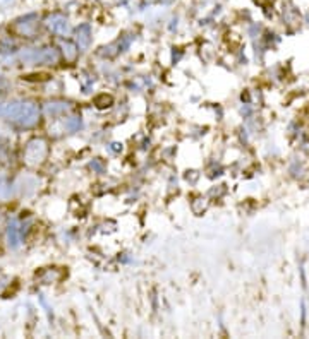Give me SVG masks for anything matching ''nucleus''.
I'll return each mask as SVG.
<instances>
[{"mask_svg":"<svg viewBox=\"0 0 309 339\" xmlns=\"http://www.w3.org/2000/svg\"><path fill=\"white\" fill-rule=\"evenodd\" d=\"M9 117L24 125H33L38 119V110H36L35 105H30V103H14V105L9 106Z\"/></svg>","mask_w":309,"mask_h":339,"instance_id":"obj_1","label":"nucleus"},{"mask_svg":"<svg viewBox=\"0 0 309 339\" xmlns=\"http://www.w3.org/2000/svg\"><path fill=\"white\" fill-rule=\"evenodd\" d=\"M48 27L54 33H57V35H67V31H69V22H67V19L65 17H62V16H54V17H50L48 19Z\"/></svg>","mask_w":309,"mask_h":339,"instance_id":"obj_2","label":"nucleus"},{"mask_svg":"<svg viewBox=\"0 0 309 339\" xmlns=\"http://www.w3.org/2000/svg\"><path fill=\"white\" fill-rule=\"evenodd\" d=\"M76 35H78V45L81 46V48H86L88 45H90L91 41V30L88 24H81L76 30Z\"/></svg>","mask_w":309,"mask_h":339,"instance_id":"obj_3","label":"nucleus"}]
</instances>
